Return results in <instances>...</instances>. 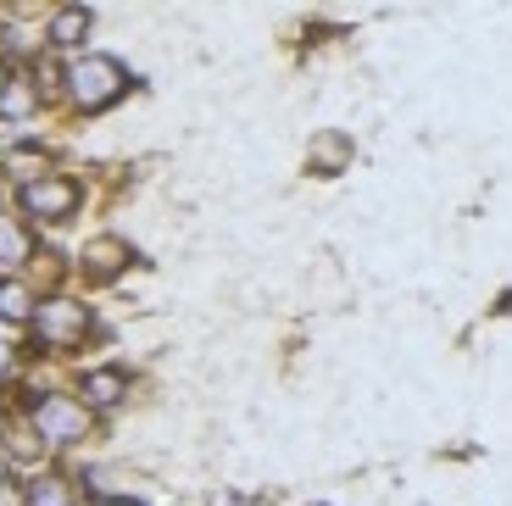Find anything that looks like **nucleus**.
Listing matches in <instances>:
<instances>
[{
    "instance_id": "obj_4",
    "label": "nucleus",
    "mask_w": 512,
    "mask_h": 506,
    "mask_svg": "<svg viewBox=\"0 0 512 506\" xmlns=\"http://www.w3.org/2000/svg\"><path fill=\"white\" fill-rule=\"evenodd\" d=\"M73 201H78V190L67 184V178H34V184L23 190L28 217H39V223H62V217L73 212Z\"/></svg>"
},
{
    "instance_id": "obj_6",
    "label": "nucleus",
    "mask_w": 512,
    "mask_h": 506,
    "mask_svg": "<svg viewBox=\"0 0 512 506\" xmlns=\"http://www.w3.org/2000/svg\"><path fill=\"white\" fill-rule=\"evenodd\" d=\"M346 156H351L346 134H318V140H312V162H318L323 173H340V167H346Z\"/></svg>"
},
{
    "instance_id": "obj_5",
    "label": "nucleus",
    "mask_w": 512,
    "mask_h": 506,
    "mask_svg": "<svg viewBox=\"0 0 512 506\" xmlns=\"http://www.w3.org/2000/svg\"><path fill=\"white\" fill-rule=\"evenodd\" d=\"M123 262H128V245L123 240H95L90 251H84V273H90V279H117Z\"/></svg>"
},
{
    "instance_id": "obj_18",
    "label": "nucleus",
    "mask_w": 512,
    "mask_h": 506,
    "mask_svg": "<svg viewBox=\"0 0 512 506\" xmlns=\"http://www.w3.org/2000/svg\"><path fill=\"white\" fill-rule=\"evenodd\" d=\"M0 89H6V67H0Z\"/></svg>"
},
{
    "instance_id": "obj_12",
    "label": "nucleus",
    "mask_w": 512,
    "mask_h": 506,
    "mask_svg": "<svg viewBox=\"0 0 512 506\" xmlns=\"http://www.w3.org/2000/svg\"><path fill=\"white\" fill-rule=\"evenodd\" d=\"M34 312V306H28V290L23 284H6V290H0V317H28Z\"/></svg>"
},
{
    "instance_id": "obj_15",
    "label": "nucleus",
    "mask_w": 512,
    "mask_h": 506,
    "mask_svg": "<svg viewBox=\"0 0 512 506\" xmlns=\"http://www.w3.org/2000/svg\"><path fill=\"white\" fill-rule=\"evenodd\" d=\"M218 506H251L245 495H218Z\"/></svg>"
},
{
    "instance_id": "obj_2",
    "label": "nucleus",
    "mask_w": 512,
    "mask_h": 506,
    "mask_svg": "<svg viewBox=\"0 0 512 506\" xmlns=\"http://www.w3.org/2000/svg\"><path fill=\"white\" fill-rule=\"evenodd\" d=\"M34 429L45 434L51 445H73L90 434V406L84 401H67V395H45L34 406Z\"/></svg>"
},
{
    "instance_id": "obj_9",
    "label": "nucleus",
    "mask_w": 512,
    "mask_h": 506,
    "mask_svg": "<svg viewBox=\"0 0 512 506\" xmlns=\"http://www.w3.org/2000/svg\"><path fill=\"white\" fill-rule=\"evenodd\" d=\"M28 256V234L12 223V217H0V267H17Z\"/></svg>"
},
{
    "instance_id": "obj_19",
    "label": "nucleus",
    "mask_w": 512,
    "mask_h": 506,
    "mask_svg": "<svg viewBox=\"0 0 512 506\" xmlns=\"http://www.w3.org/2000/svg\"><path fill=\"white\" fill-rule=\"evenodd\" d=\"M0 479H6V462H0Z\"/></svg>"
},
{
    "instance_id": "obj_16",
    "label": "nucleus",
    "mask_w": 512,
    "mask_h": 506,
    "mask_svg": "<svg viewBox=\"0 0 512 506\" xmlns=\"http://www.w3.org/2000/svg\"><path fill=\"white\" fill-rule=\"evenodd\" d=\"M0 506H17V495H12V490H0Z\"/></svg>"
},
{
    "instance_id": "obj_14",
    "label": "nucleus",
    "mask_w": 512,
    "mask_h": 506,
    "mask_svg": "<svg viewBox=\"0 0 512 506\" xmlns=\"http://www.w3.org/2000/svg\"><path fill=\"white\" fill-rule=\"evenodd\" d=\"M6 367H12V345L0 340V373H6Z\"/></svg>"
},
{
    "instance_id": "obj_17",
    "label": "nucleus",
    "mask_w": 512,
    "mask_h": 506,
    "mask_svg": "<svg viewBox=\"0 0 512 506\" xmlns=\"http://www.w3.org/2000/svg\"><path fill=\"white\" fill-rule=\"evenodd\" d=\"M106 506H140V501H106Z\"/></svg>"
},
{
    "instance_id": "obj_1",
    "label": "nucleus",
    "mask_w": 512,
    "mask_h": 506,
    "mask_svg": "<svg viewBox=\"0 0 512 506\" xmlns=\"http://www.w3.org/2000/svg\"><path fill=\"white\" fill-rule=\"evenodd\" d=\"M123 84H128V73L112 56H78V62L67 67V95H73L78 106H90V112L112 106L117 95H123Z\"/></svg>"
},
{
    "instance_id": "obj_8",
    "label": "nucleus",
    "mask_w": 512,
    "mask_h": 506,
    "mask_svg": "<svg viewBox=\"0 0 512 506\" xmlns=\"http://www.w3.org/2000/svg\"><path fill=\"white\" fill-rule=\"evenodd\" d=\"M0 117H12V123L34 117V84H6L0 89Z\"/></svg>"
},
{
    "instance_id": "obj_7",
    "label": "nucleus",
    "mask_w": 512,
    "mask_h": 506,
    "mask_svg": "<svg viewBox=\"0 0 512 506\" xmlns=\"http://www.w3.org/2000/svg\"><path fill=\"white\" fill-rule=\"evenodd\" d=\"M84 34H90V12H78V6L56 12V23H51V39H56V45H78Z\"/></svg>"
},
{
    "instance_id": "obj_3",
    "label": "nucleus",
    "mask_w": 512,
    "mask_h": 506,
    "mask_svg": "<svg viewBox=\"0 0 512 506\" xmlns=\"http://www.w3.org/2000/svg\"><path fill=\"white\" fill-rule=\"evenodd\" d=\"M34 329H39V340H51V345H73L78 334L90 329V312L73 295H51L45 306H34Z\"/></svg>"
},
{
    "instance_id": "obj_10",
    "label": "nucleus",
    "mask_w": 512,
    "mask_h": 506,
    "mask_svg": "<svg viewBox=\"0 0 512 506\" xmlns=\"http://www.w3.org/2000/svg\"><path fill=\"white\" fill-rule=\"evenodd\" d=\"M84 390H90L95 406H112L117 395H123V373H106V367H101V373H90V384H84Z\"/></svg>"
},
{
    "instance_id": "obj_13",
    "label": "nucleus",
    "mask_w": 512,
    "mask_h": 506,
    "mask_svg": "<svg viewBox=\"0 0 512 506\" xmlns=\"http://www.w3.org/2000/svg\"><path fill=\"white\" fill-rule=\"evenodd\" d=\"M39 167H45V162H39V151H17V156H12V173H17V178H34Z\"/></svg>"
},
{
    "instance_id": "obj_11",
    "label": "nucleus",
    "mask_w": 512,
    "mask_h": 506,
    "mask_svg": "<svg viewBox=\"0 0 512 506\" xmlns=\"http://www.w3.org/2000/svg\"><path fill=\"white\" fill-rule=\"evenodd\" d=\"M28 506H73V490H67L62 479H39L34 490H28Z\"/></svg>"
}]
</instances>
